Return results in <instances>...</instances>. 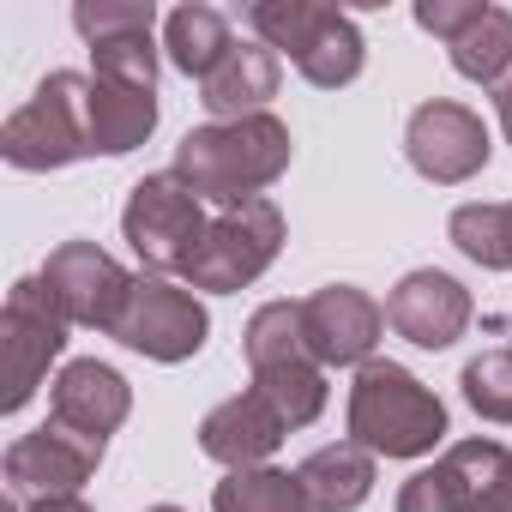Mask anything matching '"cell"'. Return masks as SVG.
<instances>
[{
    "label": "cell",
    "instance_id": "cell-1",
    "mask_svg": "<svg viewBox=\"0 0 512 512\" xmlns=\"http://www.w3.org/2000/svg\"><path fill=\"white\" fill-rule=\"evenodd\" d=\"M296 139L290 127L266 109L247 121H205L175 145V175L211 199V205H241V199H266V187L290 169Z\"/></svg>",
    "mask_w": 512,
    "mask_h": 512
},
{
    "label": "cell",
    "instance_id": "cell-2",
    "mask_svg": "<svg viewBox=\"0 0 512 512\" xmlns=\"http://www.w3.org/2000/svg\"><path fill=\"white\" fill-rule=\"evenodd\" d=\"M350 440L374 458H428L446 440V404L404 362H362L350 380Z\"/></svg>",
    "mask_w": 512,
    "mask_h": 512
},
{
    "label": "cell",
    "instance_id": "cell-3",
    "mask_svg": "<svg viewBox=\"0 0 512 512\" xmlns=\"http://www.w3.org/2000/svg\"><path fill=\"white\" fill-rule=\"evenodd\" d=\"M247 25H253V43L290 55L296 73L320 91H344L368 61L356 19L326 7V0H253Z\"/></svg>",
    "mask_w": 512,
    "mask_h": 512
},
{
    "label": "cell",
    "instance_id": "cell-4",
    "mask_svg": "<svg viewBox=\"0 0 512 512\" xmlns=\"http://www.w3.org/2000/svg\"><path fill=\"white\" fill-rule=\"evenodd\" d=\"M0 157L25 175L67 169L91 157V79L85 73H49L31 103H19L0 127Z\"/></svg>",
    "mask_w": 512,
    "mask_h": 512
},
{
    "label": "cell",
    "instance_id": "cell-5",
    "mask_svg": "<svg viewBox=\"0 0 512 512\" xmlns=\"http://www.w3.org/2000/svg\"><path fill=\"white\" fill-rule=\"evenodd\" d=\"M284 253V211L278 199H241V205H223L199 241V253L187 260V290H205V296H235L247 284H260L272 272V260Z\"/></svg>",
    "mask_w": 512,
    "mask_h": 512
},
{
    "label": "cell",
    "instance_id": "cell-6",
    "mask_svg": "<svg viewBox=\"0 0 512 512\" xmlns=\"http://www.w3.org/2000/svg\"><path fill=\"white\" fill-rule=\"evenodd\" d=\"M205 229H211L205 199H199L175 169H157V175H145V181L127 193L121 235H127V247L139 253V266H145L151 278L187 272V260L199 253Z\"/></svg>",
    "mask_w": 512,
    "mask_h": 512
},
{
    "label": "cell",
    "instance_id": "cell-7",
    "mask_svg": "<svg viewBox=\"0 0 512 512\" xmlns=\"http://www.w3.org/2000/svg\"><path fill=\"white\" fill-rule=\"evenodd\" d=\"M37 278H43L49 302L67 314V326H91V332H109V338H115L127 302H133V284H139L97 241H61Z\"/></svg>",
    "mask_w": 512,
    "mask_h": 512
},
{
    "label": "cell",
    "instance_id": "cell-8",
    "mask_svg": "<svg viewBox=\"0 0 512 512\" xmlns=\"http://www.w3.org/2000/svg\"><path fill=\"white\" fill-rule=\"evenodd\" d=\"M0 350H7V392H0V410L19 416L37 398L49 362H61V350H67V314L49 302L43 278H19L7 290V308H0Z\"/></svg>",
    "mask_w": 512,
    "mask_h": 512
},
{
    "label": "cell",
    "instance_id": "cell-9",
    "mask_svg": "<svg viewBox=\"0 0 512 512\" xmlns=\"http://www.w3.org/2000/svg\"><path fill=\"white\" fill-rule=\"evenodd\" d=\"M488 151L494 145H488L482 115L464 109V103H452V97H428L404 121V157L434 187H458V181L482 175L488 169Z\"/></svg>",
    "mask_w": 512,
    "mask_h": 512
},
{
    "label": "cell",
    "instance_id": "cell-10",
    "mask_svg": "<svg viewBox=\"0 0 512 512\" xmlns=\"http://www.w3.org/2000/svg\"><path fill=\"white\" fill-rule=\"evenodd\" d=\"M205 332H211V314L193 290H181L169 278H139L133 302L115 326V344L139 350L145 362H187L205 350Z\"/></svg>",
    "mask_w": 512,
    "mask_h": 512
},
{
    "label": "cell",
    "instance_id": "cell-11",
    "mask_svg": "<svg viewBox=\"0 0 512 512\" xmlns=\"http://www.w3.org/2000/svg\"><path fill=\"white\" fill-rule=\"evenodd\" d=\"M103 446L109 440H91V434H73L61 428L55 416L31 434H19L7 446V488L25 494V500H55V494H79L97 464H103Z\"/></svg>",
    "mask_w": 512,
    "mask_h": 512
},
{
    "label": "cell",
    "instance_id": "cell-12",
    "mask_svg": "<svg viewBox=\"0 0 512 512\" xmlns=\"http://www.w3.org/2000/svg\"><path fill=\"white\" fill-rule=\"evenodd\" d=\"M302 332H308V356L320 368H362V362H374L386 308L356 284H326L302 302Z\"/></svg>",
    "mask_w": 512,
    "mask_h": 512
},
{
    "label": "cell",
    "instance_id": "cell-13",
    "mask_svg": "<svg viewBox=\"0 0 512 512\" xmlns=\"http://www.w3.org/2000/svg\"><path fill=\"white\" fill-rule=\"evenodd\" d=\"M506 470H512V452L500 440H458L398 488V512H476Z\"/></svg>",
    "mask_w": 512,
    "mask_h": 512
},
{
    "label": "cell",
    "instance_id": "cell-14",
    "mask_svg": "<svg viewBox=\"0 0 512 512\" xmlns=\"http://www.w3.org/2000/svg\"><path fill=\"white\" fill-rule=\"evenodd\" d=\"M470 290L452 278V272H404L398 290L386 296V326L398 338H410L416 350H452L464 332H470Z\"/></svg>",
    "mask_w": 512,
    "mask_h": 512
},
{
    "label": "cell",
    "instance_id": "cell-15",
    "mask_svg": "<svg viewBox=\"0 0 512 512\" xmlns=\"http://www.w3.org/2000/svg\"><path fill=\"white\" fill-rule=\"evenodd\" d=\"M49 416L73 434H91V440H109L127 416H133V386L121 368L97 362V356H79L67 362L55 380H49Z\"/></svg>",
    "mask_w": 512,
    "mask_h": 512
},
{
    "label": "cell",
    "instance_id": "cell-16",
    "mask_svg": "<svg viewBox=\"0 0 512 512\" xmlns=\"http://www.w3.org/2000/svg\"><path fill=\"white\" fill-rule=\"evenodd\" d=\"M284 434L290 428L278 422V410L247 386V392H235V398H223V404L205 410L199 452L217 458L223 470H260V464H272V452L284 446Z\"/></svg>",
    "mask_w": 512,
    "mask_h": 512
},
{
    "label": "cell",
    "instance_id": "cell-17",
    "mask_svg": "<svg viewBox=\"0 0 512 512\" xmlns=\"http://www.w3.org/2000/svg\"><path fill=\"white\" fill-rule=\"evenodd\" d=\"M284 85V67H278V49L266 43H235L223 55V67L199 85V103L211 121H247V115H266V103L278 97Z\"/></svg>",
    "mask_w": 512,
    "mask_h": 512
},
{
    "label": "cell",
    "instance_id": "cell-18",
    "mask_svg": "<svg viewBox=\"0 0 512 512\" xmlns=\"http://www.w3.org/2000/svg\"><path fill=\"white\" fill-rule=\"evenodd\" d=\"M157 133V91L91 79V157H127Z\"/></svg>",
    "mask_w": 512,
    "mask_h": 512
},
{
    "label": "cell",
    "instance_id": "cell-19",
    "mask_svg": "<svg viewBox=\"0 0 512 512\" xmlns=\"http://www.w3.org/2000/svg\"><path fill=\"white\" fill-rule=\"evenodd\" d=\"M296 476H302L314 512H356L374 494V452L356 440H332V446L308 452L296 464Z\"/></svg>",
    "mask_w": 512,
    "mask_h": 512
},
{
    "label": "cell",
    "instance_id": "cell-20",
    "mask_svg": "<svg viewBox=\"0 0 512 512\" xmlns=\"http://www.w3.org/2000/svg\"><path fill=\"white\" fill-rule=\"evenodd\" d=\"M229 49H235L229 19L217 7H205V0H187V7H175L163 19V55H169V67L187 73V79H199V85L223 67Z\"/></svg>",
    "mask_w": 512,
    "mask_h": 512
},
{
    "label": "cell",
    "instance_id": "cell-21",
    "mask_svg": "<svg viewBox=\"0 0 512 512\" xmlns=\"http://www.w3.org/2000/svg\"><path fill=\"white\" fill-rule=\"evenodd\" d=\"M253 392L278 410L284 428H308V422H320V410H326V368H320L314 356L253 368Z\"/></svg>",
    "mask_w": 512,
    "mask_h": 512
},
{
    "label": "cell",
    "instance_id": "cell-22",
    "mask_svg": "<svg viewBox=\"0 0 512 512\" xmlns=\"http://www.w3.org/2000/svg\"><path fill=\"white\" fill-rule=\"evenodd\" d=\"M211 512H314V506L296 470L260 464V470H229L211 488Z\"/></svg>",
    "mask_w": 512,
    "mask_h": 512
},
{
    "label": "cell",
    "instance_id": "cell-23",
    "mask_svg": "<svg viewBox=\"0 0 512 512\" xmlns=\"http://www.w3.org/2000/svg\"><path fill=\"white\" fill-rule=\"evenodd\" d=\"M446 235H452V247L464 253L470 266H482V272H512V199H500V205H458L452 211V223H446Z\"/></svg>",
    "mask_w": 512,
    "mask_h": 512
},
{
    "label": "cell",
    "instance_id": "cell-24",
    "mask_svg": "<svg viewBox=\"0 0 512 512\" xmlns=\"http://www.w3.org/2000/svg\"><path fill=\"white\" fill-rule=\"evenodd\" d=\"M452 67H458V79L494 91L512 73V13L506 7H482V19L452 43Z\"/></svg>",
    "mask_w": 512,
    "mask_h": 512
},
{
    "label": "cell",
    "instance_id": "cell-25",
    "mask_svg": "<svg viewBox=\"0 0 512 512\" xmlns=\"http://www.w3.org/2000/svg\"><path fill=\"white\" fill-rule=\"evenodd\" d=\"M241 350H247V368H272V362L308 356L302 302H266V308H253V320L241 332Z\"/></svg>",
    "mask_w": 512,
    "mask_h": 512
},
{
    "label": "cell",
    "instance_id": "cell-26",
    "mask_svg": "<svg viewBox=\"0 0 512 512\" xmlns=\"http://www.w3.org/2000/svg\"><path fill=\"white\" fill-rule=\"evenodd\" d=\"M73 31L85 37V49L151 37L157 31V7H151V0H79V7H73Z\"/></svg>",
    "mask_w": 512,
    "mask_h": 512
},
{
    "label": "cell",
    "instance_id": "cell-27",
    "mask_svg": "<svg viewBox=\"0 0 512 512\" xmlns=\"http://www.w3.org/2000/svg\"><path fill=\"white\" fill-rule=\"evenodd\" d=\"M464 386V404L482 416V422H512V350H482L464 362L458 374Z\"/></svg>",
    "mask_w": 512,
    "mask_h": 512
},
{
    "label": "cell",
    "instance_id": "cell-28",
    "mask_svg": "<svg viewBox=\"0 0 512 512\" xmlns=\"http://www.w3.org/2000/svg\"><path fill=\"white\" fill-rule=\"evenodd\" d=\"M91 79H121V85L157 91V43L151 37H127V43L91 49Z\"/></svg>",
    "mask_w": 512,
    "mask_h": 512
},
{
    "label": "cell",
    "instance_id": "cell-29",
    "mask_svg": "<svg viewBox=\"0 0 512 512\" xmlns=\"http://www.w3.org/2000/svg\"><path fill=\"white\" fill-rule=\"evenodd\" d=\"M482 7H488V0H416V25L452 49V43L482 19Z\"/></svg>",
    "mask_w": 512,
    "mask_h": 512
},
{
    "label": "cell",
    "instance_id": "cell-30",
    "mask_svg": "<svg viewBox=\"0 0 512 512\" xmlns=\"http://www.w3.org/2000/svg\"><path fill=\"white\" fill-rule=\"evenodd\" d=\"M494 115H500V133H506V145H512V73L494 85Z\"/></svg>",
    "mask_w": 512,
    "mask_h": 512
},
{
    "label": "cell",
    "instance_id": "cell-31",
    "mask_svg": "<svg viewBox=\"0 0 512 512\" xmlns=\"http://www.w3.org/2000/svg\"><path fill=\"white\" fill-rule=\"evenodd\" d=\"M476 512H512V470H506V476L482 494V506H476Z\"/></svg>",
    "mask_w": 512,
    "mask_h": 512
},
{
    "label": "cell",
    "instance_id": "cell-32",
    "mask_svg": "<svg viewBox=\"0 0 512 512\" xmlns=\"http://www.w3.org/2000/svg\"><path fill=\"white\" fill-rule=\"evenodd\" d=\"M25 512H91L79 494H55V500H25Z\"/></svg>",
    "mask_w": 512,
    "mask_h": 512
},
{
    "label": "cell",
    "instance_id": "cell-33",
    "mask_svg": "<svg viewBox=\"0 0 512 512\" xmlns=\"http://www.w3.org/2000/svg\"><path fill=\"white\" fill-rule=\"evenodd\" d=\"M145 512H181V506H145Z\"/></svg>",
    "mask_w": 512,
    "mask_h": 512
}]
</instances>
